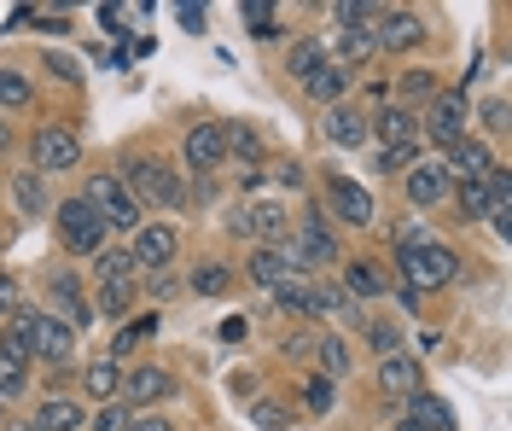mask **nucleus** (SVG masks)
Here are the masks:
<instances>
[{
	"label": "nucleus",
	"mask_w": 512,
	"mask_h": 431,
	"mask_svg": "<svg viewBox=\"0 0 512 431\" xmlns=\"http://www.w3.org/2000/svg\"><path fill=\"white\" fill-rule=\"evenodd\" d=\"M117 181L128 187V199L140 204V210H146V204H163V210H175V204L187 199V193H181V181H175V175L158 164V158H128V164L117 169Z\"/></svg>",
	"instance_id": "f257e3e1"
},
{
	"label": "nucleus",
	"mask_w": 512,
	"mask_h": 431,
	"mask_svg": "<svg viewBox=\"0 0 512 431\" xmlns=\"http://www.w3.org/2000/svg\"><path fill=\"white\" fill-rule=\"evenodd\" d=\"M402 257V280H408V292H437V286H448L454 274H460V257L448 251L443 239H425V245H414V251H396Z\"/></svg>",
	"instance_id": "f03ea898"
},
{
	"label": "nucleus",
	"mask_w": 512,
	"mask_h": 431,
	"mask_svg": "<svg viewBox=\"0 0 512 431\" xmlns=\"http://www.w3.org/2000/svg\"><path fill=\"white\" fill-rule=\"evenodd\" d=\"M53 228H59L64 251H76V257H99V251H105V233H111L94 210H88V199H59L53 204Z\"/></svg>",
	"instance_id": "7ed1b4c3"
},
{
	"label": "nucleus",
	"mask_w": 512,
	"mask_h": 431,
	"mask_svg": "<svg viewBox=\"0 0 512 431\" xmlns=\"http://www.w3.org/2000/svg\"><path fill=\"white\" fill-rule=\"evenodd\" d=\"M82 164V140L76 129H64V123H41L30 134V169L35 175H64V169Z\"/></svg>",
	"instance_id": "20e7f679"
},
{
	"label": "nucleus",
	"mask_w": 512,
	"mask_h": 431,
	"mask_svg": "<svg viewBox=\"0 0 512 431\" xmlns=\"http://www.w3.org/2000/svg\"><path fill=\"white\" fill-rule=\"evenodd\" d=\"M82 199H88V210H94L105 228H140V204L128 199V187L117 175H88Z\"/></svg>",
	"instance_id": "39448f33"
},
{
	"label": "nucleus",
	"mask_w": 512,
	"mask_h": 431,
	"mask_svg": "<svg viewBox=\"0 0 512 431\" xmlns=\"http://www.w3.org/2000/svg\"><path fill=\"white\" fill-rule=\"evenodd\" d=\"M175 251H181V233L169 228V222H152V228H134V245H128V257H134V268H146V274H163V268L175 263Z\"/></svg>",
	"instance_id": "423d86ee"
},
{
	"label": "nucleus",
	"mask_w": 512,
	"mask_h": 431,
	"mask_svg": "<svg viewBox=\"0 0 512 431\" xmlns=\"http://www.w3.org/2000/svg\"><path fill=\"white\" fill-rule=\"evenodd\" d=\"M286 245H291V263H297V274L338 257V239H332V228H326V216H320V210H309V216H303L297 239H286Z\"/></svg>",
	"instance_id": "0eeeda50"
},
{
	"label": "nucleus",
	"mask_w": 512,
	"mask_h": 431,
	"mask_svg": "<svg viewBox=\"0 0 512 431\" xmlns=\"http://www.w3.org/2000/svg\"><path fill=\"white\" fill-rule=\"evenodd\" d=\"M419 41H425V18L419 12H408V6L379 12V24H373V47L379 53H414Z\"/></svg>",
	"instance_id": "6e6552de"
},
{
	"label": "nucleus",
	"mask_w": 512,
	"mask_h": 431,
	"mask_svg": "<svg viewBox=\"0 0 512 431\" xmlns=\"http://www.w3.org/2000/svg\"><path fill=\"white\" fill-rule=\"evenodd\" d=\"M181 158H187L192 175H216V169L227 164L222 123H198V129H187V140H181Z\"/></svg>",
	"instance_id": "1a4fd4ad"
},
{
	"label": "nucleus",
	"mask_w": 512,
	"mask_h": 431,
	"mask_svg": "<svg viewBox=\"0 0 512 431\" xmlns=\"http://www.w3.org/2000/svg\"><path fill=\"white\" fill-rule=\"evenodd\" d=\"M326 204H332L350 228H367V222H373V193H367L361 181H350V175H326Z\"/></svg>",
	"instance_id": "9d476101"
},
{
	"label": "nucleus",
	"mask_w": 512,
	"mask_h": 431,
	"mask_svg": "<svg viewBox=\"0 0 512 431\" xmlns=\"http://www.w3.org/2000/svg\"><path fill=\"white\" fill-rule=\"evenodd\" d=\"M402 187H408V204H414V210H437L454 181H448V169L437 164V158H425V164H414L402 175Z\"/></svg>",
	"instance_id": "9b49d317"
},
{
	"label": "nucleus",
	"mask_w": 512,
	"mask_h": 431,
	"mask_svg": "<svg viewBox=\"0 0 512 431\" xmlns=\"http://www.w3.org/2000/svg\"><path fill=\"white\" fill-rule=\"evenodd\" d=\"M425 140H437V146L466 140V94H443V100H431V111H425Z\"/></svg>",
	"instance_id": "f8f14e48"
},
{
	"label": "nucleus",
	"mask_w": 512,
	"mask_h": 431,
	"mask_svg": "<svg viewBox=\"0 0 512 431\" xmlns=\"http://www.w3.org/2000/svg\"><path fill=\"white\" fill-rule=\"evenodd\" d=\"M123 402H134V408H152V402H163V397H175V373L169 367H134L123 379V391H117Z\"/></svg>",
	"instance_id": "ddd939ff"
},
{
	"label": "nucleus",
	"mask_w": 512,
	"mask_h": 431,
	"mask_svg": "<svg viewBox=\"0 0 512 431\" xmlns=\"http://www.w3.org/2000/svg\"><path fill=\"white\" fill-rule=\"evenodd\" d=\"M70 350H76V332L64 327L59 315H35V344H30V356L64 367V362H70Z\"/></svg>",
	"instance_id": "4468645a"
},
{
	"label": "nucleus",
	"mask_w": 512,
	"mask_h": 431,
	"mask_svg": "<svg viewBox=\"0 0 512 431\" xmlns=\"http://www.w3.org/2000/svg\"><path fill=\"white\" fill-rule=\"evenodd\" d=\"M367 134H379V146H414L419 140V111H408V105H384L379 117H367Z\"/></svg>",
	"instance_id": "2eb2a0df"
},
{
	"label": "nucleus",
	"mask_w": 512,
	"mask_h": 431,
	"mask_svg": "<svg viewBox=\"0 0 512 431\" xmlns=\"http://www.w3.org/2000/svg\"><path fill=\"white\" fill-rule=\"evenodd\" d=\"M47 286H53V309H59L64 327H70V332L88 327V315H94V309H88V298H82L76 274H70V268H53V280H47Z\"/></svg>",
	"instance_id": "dca6fc26"
},
{
	"label": "nucleus",
	"mask_w": 512,
	"mask_h": 431,
	"mask_svg": "<svg viewBox=\"0 0 512 431\" xmlns=\"http://www.w3.org/2000/svg\"><path fill=\"white\" fill-rule=\"evenodd\" d=\"M443 169H448V181H454V175H460V181H483V175L495 169V152H489L483 140L466 134V140H454V146H448V164Z\"/></svg>",
	"instance_id": "f3484780"
},
{
	"label": "nucleus",
	"mask_w": 512,
	"mask_h": 431,
	"mask_svg": "<svg viewBox=\"0 0 512 431\" xmlns=\"http://www.w3.org/2000/svg\"><path fill=\"white\" fill-rule=\"evenodd\" d=\"M326 140L332 146H367L373 134H367V111H355V105H326Z\"/></svg>",
	"instance_id": "a211bd4d"
},
{
	"label": "nucleus",
	"mask_w": 512,
	"mask_h": 431,
	"mask_svg": "<svg viewBox=\"0 0 512 431\" xmlns=\"http://www.w3.org/2000/svg\"><path fill=\"white\" fill-rule=\"evenodd\" d=\"M291 274H297V263H291V245H262V251L251 257V280H256V286H268V292H274L280 280H291Z\"/></svg>",
	"instance_id": "6ab92c4d"
},
{
	"label": "nucleus",
	"mask_w": 512,
	"mask_h": 431,
	"mask_svg": "<svg viewBox=\"0 0 512 431\" xmlns=\"http://www.w3.org/2000/svg\"><path fill=\"white\" fill-rule=\"evenodd\" d=\"M402 402H408V420H414V426H425V431H454V408H448L443 397H431L425 385H419L414 397H402Z\"/></svg>",
	"instance_id": "aec40b11"
},
{
	"label": "nucleus",
	"mask_w": 512,
	"mask_h": 431,
	"mask_svg": "<svg viewBox=\"0 0 512 431\" xmlns=\"http://www.w3.org/2000/svg\"><path fill=\"white\" fill-rule=\"evenodd\" d=\"M303 94H309L315 105H344V94H350V70H338L332 59H326V65L303 82Z\"/></svg>",
	"instance_id": "412c9836"
},
{
	"label": "nucleus",
	"mask_w": 512,
	"mask_h": 431,
	"mask_svg": "<svg viewBox=\"0 0 512 431\" xmlns=\"http://www.w3.org/2000/svg\"><path fill=\"white\" fill-rule=\"evenodd\" d=\"M35 426H41V431H82V426H88V414H82L70 397H41Z\"/></svg>",
	"instance_id": "4be33fe9"
},
{
	"label": "nucleus",
	"mask_w": 512,
	"mask_h": 431,
	"mask_svg": "<svg viewBox=\"0 0 512 431\" xmlns=\"http://www.w3.org/2000/svg\"><path fill=\"white\" fill-rule=\"evenodd\" d=\"M379 385L390 397H414L419 391V362L414 356H384L379 362Z\"/></svg>",
	"instance_id": "5701e85b"
},
{
	"label": "nucleus",
	"mask_w": 512,
	"mask_h": 431,
	"mask_svg": "<svg viewBox=\"0 0 512 431\" xmlns=\"http://www.w3.org/2000/svg\"><path fill=\"white\" fill-rule=\"evenodd\" d=\"M332 24L344 35H361V30L379 24V6H373V0H338V6H332Z\"/></svg>",
	"instance_id": "b1692460"
},
{
	"label": "nucleus",
	"mask_w": 512,
	"mask_h": 431,
	"mask_svg": "<svg viewBox=\"0 0 512 431\" xmlns=\"http://www.w3.org/2000/svg\"><path fill=\"white\" fill-rule=\"evenodd\" d=\"M344 298L379 303V298H384V274H379L373 263H350V268H344Z\"/></svg>",
	"instance_id": "393cba45"
},
{
	"label": "nucleus",
	"mask_w": 512,
	"mask_h": 431,
	"mask_svg": "<svg viewBox=\"0 0 512 431\" xmlns=\"http://www.w3.org/2000/svg\"><path fill=\"white\" fill-rule=\"evenodd\" d=\"M82 391L99 402H111L117 391H123V373H117V362H94L88 373H82Z\"/></svg>",
	"instance_id": "a878e982"
},
{
	"label": "nucleus",
	"mask_w": 512,
	"mask_h": 431,
	"mask_svg": "<svg viewBox=\"0 0 512 431\" xmlns=\"http://www.w3.org/2000/svg\"><path fill=\"white\" fill-rule=\"evenodd\" d=\"M454 204H460L466 222H483V216H489V175H483V181H460V187H454Z\"/></svg>",
	"instance_id": "bb28decb"
},
{
	"label": "nucleus",
	"mask_w": 512,
	"mask_h": 431,
	"mask_svg": "<svg viewBox=\"0 0 512 431\" xmlns=\"http://www.w3.org/2000/svg\"><path fill=\"white\" fill-rule=\"evenodd\" d=\"M30 100H35L30 76H24V70H0V117H6V111H24Z\"/></svg>",
	"instance_id": "cd10ccee"
},
{
	"label": "nucleus",
	"mask_w": 512,
	"mask_h": 431,
	"mask_svg": "<svg viewBox=\"0 0 512 431\" xmlns=\"http://www.w3.org/2000/svg\"><path fill=\"white\" fill-rule=\"evenodd\" d=\"M128 309H134V280H105V286H99V315L123 321Z\"/></svg>",
	"instance_id": "c85d7f7f"
},
{
	"label": "nucleus",
	"mask_w": 512,
	"mask_h": 431,
	"mask_svg": "<svg viewBox=\"0 0 512 431\" xmlns=\"http://www.w3.org/2000/svg\"><path fill=\"white\" fill-rule=\"evenodd\" d=\"M320 379H344L350 373V344L344 338H320Z\"/></svg>",
	"instance_id": "c756f323"
},
{
	"label": "nucleus",
	"mask_w": 512,
	"mask_h": 431,
	"mask_svg": "<svg viewBox=\"0 0 512 431\" xmlns=\"http://www.w3.org/2000/svg\"><path fill=\"white\" fill-rule=\"evenodd\" d=\"M320 65H326V47H320V41H297V47H291V59H286V70L297 76V82H309Z\"/></svg>",
	"instance_id": "7c9ffc66"
},
{
	"label": "nucleus",
	"mask_w": 512,
	"mask_h": 431,
	"mask_svg": "<svg viewBox=\"0 0 512 431\" xmlns=\"http://www.w3.org/2000/svg\"><path fill=\"white\" fill-rule=\"evenodd\" d=\"M373 53H379V47H373V30H361V35H344V41H338V59H332V65L350 70V65H367Z\"/></svg>",
	"instance_id": "2f4dec72"
},
{
	"label": "nucleus",
	"mask_w": 512,
	"mask_h": 431,
	"mask_svg": "<svg viewBox=\"0 0 512 431\" xmlns=\"http://www.w3.org/2000/svg\"><path fill=\"white\" fill-rule=\"evenodd\" d=\"M309 292H315V286H309L303 274H291V280H280V286H274V303H280V309H291V315H309Z\"/></svg>",
	"instance_id": "473e14b6"
},
{
	"label": "nucleus",
	"mask_w": 512,
	"mask_h": 431,
	"mask_svg": "<svg viewBox=\"0 0 512 431\" xmlns=\"http://www.w3.org/2000/svg\"><path fill=\"white\" fill-rule=\"evenodd\" d=\"M227 286H233V274L222 263H198L192 268V292H204V298H222Z\"/></svg>",
	"instance_id": "72a5a7b5"
},
{
	"label": "nucleus",
	"mask_w": 512,
	"mask_h": 431,
	"mask_svg": "<svg viewBox=\"0 0 512 431\" xmlns=\"http://www.w3.org/2000/svg\"><path fill=\"white\" fill-rule=\"evenodd\" d=\"M251 420L262 431H286L291 426V408H286V402H274V397H256L251 402Z\"/></svg>",
	"instance_id": "f704fd0d"
},
{
	"label": "nucleus",
	"mask_w": 512,
	"mask_h": 431,
	"mask_svg": "<svg viewBox=\"0 0 512 431\" xmlns=\"http://www.w3.org/2000/svg\"><path fill=\"white\" fill-rule=\"evenodd\" d=\"M94 268H99V286H105V280H134V257H128V251H111V245L94 257Z\"/></svg>",
	"instance_id": "c9c22d12"
},
{
	"label": "nucleus",
	"mask_w": 512,
	"mask_h": 431,
	"mask_svg": "<svg viewBox=\"0 0 512 431\" xmlns=\"http://www.w3.org/2000/svg\"><path fill=\"white\" fill-rule=\"evenodd\" d=\"M239 12H245V24H251V35H262V41H268V35L280 30V24H274V18H280V6H268V0H245Z\"/></svg>",
	"instance_id": "e433bc0d"
},
{
	"label": "nucleus",
	"mask_w": 512,
	"mask_h": 431,
	"mask_svg": "<svg viewBox=\"0 0 512 431\" xmlns=\"http://www.w3.org/2000/svg\"><path fill=\"white\" fill-rule=\"evenodd\" d=\"M245 216H251V233H268V239L286 233V210H280V204H251Z\"/></svg>",
	"instance_id": "4c0bfd02"
},
{
	"label": "nucleus",
	"mask_w": 512,
	"mask_h": 431,
	"mask_svg": "<svg viewBox=\"0 0 512 431\" xmlns=\"http://www.w3.org/2000/svg\"><path fill=\"white\" fill-rule=\"evenodd\" d=\"M152 332H158V315H140V321H128V327L117 332V344H111V356H128V350H134V344H146Z\"/></svg>",
	"instance_id": "58836bf2"
},
{
	"label": "nucleus",
	"mask_w": 512,
	"mask_h": 431,
	"mask_svg": "<svg viewBox=\"0 0 512 431\" xmlns=\"http://www.w3.org/2000/svg\"><path fill=\"white\" fill-rule=\"evenodd\" d=\"M367 344L379 350V356H402V332H396V321H367Z\"/></svg>",
	"instance_id": "ea45409f"
},
{
	"label": "nucleus",
	"mask_w": 512,
	"mask_h": 431,
	"mask_svg": "<svg viewBox=\"0 0 512 431\" xmlns=\"http://www.w3.org/2000/svg\"><path fill=\"white\" fill-rule=\"evenodd\" d=\"M12 193H18V204H24V210H53V204H47V187H41V175H12Z\"/></svg>",
	"instance_id": "a19ab883"
},
{
	"label": "nucleus",
	"mask_w": 512,
	"mask_h": 431,
	"mask_svg": "<svg viewBox=\"0 0 512 431\" xmlns=\"http://www.w3.org/2000/svg\"><path fill=\"white\" fill-rule=\"evenodd\" d=\"M303 397H309V414H332V408H338V379H309V385H303Z\"/></svg>",
	"instance_id": "79ce46f5"
},
{
	"label": "nucleus",
	"mask_w": 512,
	"mask_h": 431,
	"mask_svg": "<svg viewBox=\"0 0 512 431\" xmlns=\"http://www.w3.org/2000/svg\"><path fill=\"white\" fill-rule=\"evenodd\" d=\"M222 140L239 152V158H245V164H256V158H262V140H256L251 123H233V129H222Z\"/></svg>",
	"instance_id": "37998d69"
},
{
	"label": "nucleus",
	"mask_w": 512,
	"mask_h": 431,
	"mask_svg": "<svg viewBox=\"0 0 512 431\" xmlns=\"http://www.w3.org/2000/svg\"><path fill=\"white\" fill-rule=\"evenodd\" d=\"M24 379H30V367H18V362L0 356V408H6L12 397H24Z\"/></svg>",
	"instance_id": "c03bdc74"
},
{
	"label": "nucleus",
	"mask_w": 512,
	"mask_h": 431,
	"mask_svg": "<svg viewBox=\"0 0 512 431\" xmlns=\"http://www.w3.org/2000/svg\"><path fill=\"white\" fill-rule=\"evenodd\" d=\"M373 164H379V175H402V169L414 164V146H379Z\"/></svg>",
	"instance_id": "a18cd8bd"
},
{
	"label": "nucleus",
	"mask_w": 512,
	"mask_h": 431,
	"mask_svg": "<svg viewBox=\"0 0 512 431\" xmlns=\"http://www.w3.org/2000/svg\"><path fill=\"white\" fill-rule=\"evenodd\" d=\"M88 426H94V431H123V426H128V408H123V402H105Z\"/></svg>",
	"instance_id": "49530a36"
},
{
	"label": "nucleus",
	"mask_w": 512,
	"mask_h": 431,
	"mask_svg": "<svg viewBox=\"0 0 512 431\" xmlns=\"http://www.w3.org/2000/svg\"><path fill=\"white\" fill-rule=\"evenodd\" d=\"M47 70H53V76H59V82H70V88H76V82H82V65H76V59H70V53H47Z\"/></svg>",
	"instance_id": "de8ad7c7"
},
{
	"label": "nucleus",
	"mask_w": 512,
	"mask_h": 431,
	"mask_svg": "<svg viewBox=\"0 0 512 431\" xmlns=\"http://www.w3.org/2000/svg\"><path fill=\"white\" fill-rule=\"evenodd\" d=\"M402 94H408V100H431V94H437V76H431V70H425V76H408V82H402Z\"/></svg>",
	"instance_id": "09e8293b"
},
{
	"label": "nucleus",
	"mask_w": 512,
	"mask_h": 431,
	"mask_svg": "<svg viewBox=\"0 0 512 431\" xmlns=\"http://www.w3.org/2000/svg\"><path fill=\"white\" fill-rule=\"evenodd\" d=\"M123 431H175V426H169L163 414H152V408H146V414H128V426H123Z\"/></svg>",
	"instance_id": "8fccbe9b"
},
{
	"label": "nucleus",
	"mask_w": 512,
	"mask_h": 431,
	"mask_svg": "<svg viewBox=\"0 0 512 431\" xmlns=\"http://www.w3.org/2000/svg\"><path fill=\"white\" fill-rule=\"evenodd\" d=\"M414 245H425V228L419 222H402L396 228V251H414Z\"/></svg>",
	"instance_id": "3c124183"
},
{
	"label": "nucleus",
	"mask_w": 512,
	"mask_h": 431,
	"mask_svg": "<svg viewBox=\"0 0 512 431\" xmlns=\"http://www.w3.org/2000/svg\"><path fill=\"white\" fill-rule=\"evenodd\" d=\"M483 129H495V134L507 129V100H489V105H483Z\"/></svg>",
	"instance_id": "603ef678"
},
{
	"label": "nucleus",
	"mask_w": 512,
	"mask_h": 431,
	"mask_svg": "<svg viewBox=\"0 0 512 431\" xmlns=\"http://www.w3.org/2000/svg\"><path fill=\"white\" fill-rule=\"evenodd\" d=\"M181 24L187 30H204V6H181Z\"/></svg>",
	"instance_id": "864d4df0"
},
{
	"label": "nucleus",
	"mask_w": 512,
	"mask_h": 431,
	"mask_svg": "<svg viewBox=\"0 0 512 431\" xmlns=\"http://www.w3.org/2000/svg\"><path fill=\"white\" fill-rule=\"evenodd\" d=\"M222 338H227V344H239V338H245V321H239V315H233V321H222Z\"/></svg>",
	"instance_id": "5fc2aeb1"
},
{
	"label": "nucleus",
	"mask_w": 512,
	"mask_h": 431,
	"mask_svg": "<svg viewBox=\"0 0 512 431\" xmlns=\"http://www.w3.org/2000/svg\"><path fill=\"white\" fill-rule=\"evenodd\" d=\"M12 298H18V292H12V280L0 274V315H12Z\"/></svg>",
	"instance_id": "6e6d98bb"
},
{
	"label": "nucleus",
	"mask_w": 512,
	"mask_h": 431,
	"mask_svg": "<svg viewBox=\"0 0 512 431\" xmlns=\"http://www.w3.org/2000/svg\"><path fill=\"white\" fill-rule=\"evenodd\" d=\"M6 431H41L35 420H6Z\"/></svg>",
	"instance_id": "4d7b16f0"
},
{
	"label": "nucleus",
	"mask_w": 512,
	"mask_h": 431,
	"mask_svg": "<svg viewBox=\"0 0 512 431\" xmlns=\"http://www.w3.org/2000/svg\"><path fill=\"white\" fill-rule=\"evenodd\" d=\"M6 146H12V123H6V117H0V152H6Z\"/></svg>",
	"instance_id": "13d9d810"
},
{
	"label": "nucleus",
	"mask_w": 512,
	"mask_h": 431,
	"mask_svg": "<svg viewBox=\"0 0 512 431\" xmlns=\"http://www.w3.org/2000/svg\"><path fill=\"white\" fill-rule=\"evenodd\" d=\"M396 431H425V426H414V420H402V426H396Z\"/></svg>",
	"instance_id": "bf43d9fd"
}]
</instances>
